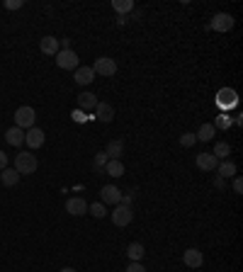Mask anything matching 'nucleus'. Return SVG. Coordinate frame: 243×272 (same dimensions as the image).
<instances>
[{
  "mask_svg": "<svg viewBox=\"0 0 243 272\" xmlns=\"http://www.w3.org/2000/svg\"><path fill=\"white\" fill-rule=\"evenodd\" d=\"M37 156H34V153H17V156H15V170H17V173L20 175H32L34 170H37Z\"/></svg>",
  "mask_w": 243,
  "mask_h": 272,
  "instance_id": "obj_1",
  "label": "nucleus"
},
{
  "mask_svg": "<svg viewBox=\"0 0 243 272\" xmlns=\"http://www.w3.org/2000/svg\"><path fill=\"white\" fill-rule=\"evenodd\" d=\"M34 122H37V112H34V107H29V105L17 107V112H15V127H20V129H32Z\"/></svg>",
  "mask_w": 243,
  "mask_h": 272,
  "instance_id": "obj_2",
  "label": "nucleus"
},
{
  "mask_svg": "<svg viewBox=\"0 0 243 272\" xmlns=\"http://www.w3.org/2000/svg\"><path fill=\"white\" fill-rule=\"evenodd\" d=\"M54 58H56V66L64 68V71H76L78 66H80L78 64V54L73 51V49H61Z\"/></svg>",
  "mask_w": 243,
  "mask_h": 272,
  "instance_id": "obj_3",
  "label": "nucleus"
},
{
  "mask_svg": "<svg viewBox=\"0 0 243 272\" xmlns=\"http://www.w3.org/2000/svg\"><path fill=\"white\" fill-rule=\"evenodd\" d=\"M93 71H95V76L112 78L117 73V64H114V58H110V56H100L98 61L93 64Z\"/></svg>",
  "mask_w": 243,
  "mask_h": 272,
  "instance_id": "obj_4",
  "label": "nucleus"
},
{
  "mask_svg": "<svg viewBox=\"0 0 243 272\" xmlns=\"http://www.w3.org/2000/svg\"><path fill=\"white\" fill-rule=\"evenodd\" d=\"M132 219H134V214H132V207H124V204H117V207L112 209V224L114 226H129L132 224Z\"/></svg>",
  "mask_w": 243,
  "mask_h": 272,
  "instance_id": "obj_5",
  "label": "nucleus"
},
{
  "mask_svg": "<svg viewBox=\"0 0 243 272\" xmlns=\"http://www.w3.org/2000/svg\"><path fill=\"white\" fill-rule=\"evenodd\" d=\"M100 202L107 207V204H119L122 202V190L119 187H114V185H105L102 190H100Z\"/></svg>",
  "mask_w": 243,
  "mask_h": 272,
  "instance_id": "obj_6",
  "label": "nucleus"
},
{
  "mask_svg": "<svg viewBox=\"0 0 243 272\" xmlns=\"http://www.w3.org/2000/svg\"><path fill=\"white\" fill-rule=\"evenodd\" d=\"M233 27V17L229 12H217L214 17H211V29L214 32H229Z\"/></svg>",
  "mask_w": 243,
  "mask_h": 272,
  "instance_id": "obj_7",
  "label": "nucleus"
},
{
  "mask_svg": "<svg viewBox=\"0 0 243 272\" xmlns=\"http://www.w3.org/2000/svg\"><path fill=\"white\" fill-rule=\"evenodd\" d=\"M46 141V134L39 127H32V129H27V134H24V143L29 146V148H42Z\"/></svg>",
  "mask_w": 243,
  "mask_h": 272,
  "instance_id": "obj_8",
  "label": "nucleus"
},
{
  "mask_svg": "<svg viewBox=\"0 0 243 272\" xmlns=\"http://www.w3.org/2000/svg\"><path fill=\"white\" fill-rule=\"evenodd\" d=\"M66 211L71 217H83V214H88V202L83 197H71L66 202Z\"/></svg>",
  "mask_w": 243,
  "mask_h": 272,
  "instance_id": "obj_9",
  "label": "nucleus"
},
{
  "mask_svg": "<svg viewBox=\"0 0 243 272\" xmlns=\"http://www.w3.org/2000/svg\"><path fill=\"white\" fill-rule=\"evenodd\" d=\"M73 80H76L78 85H88L95 80V71H93V66H78L76 71H73Z\"/></svg>",
  "mask_w": 243,
  "mask_h": 272,
  "instance_id": "obj_10",
  "label": "nucleus"
},
{
  "mask_svg": "<svg viewBox=\"0 0 243 272\" xmlns=\"http://www.w3.org/2000/svg\"><path fill=\"white\" fill-rule=\"evenodd\" d=\"M183 262H185L188 267H202L204 255H202V251H197V248H188V251L183 253Z\"/></svg>",
  "mask_w": 243,
  "mask_h": 272,
  "instance_id": "obj_11",
  "label": "nucleus"
},
{
  "mask_svg": "<svg viewBox=\"0 0 243 272\" xmlns=\"http://www.w3.org/2000/svg\"><path fill=\"white\" fill-rule=\"evenodd\" d=\"M39 49H42V54H46V56H56L58 51H61V44H58L56 37H42Z\"/></svg>",
  "mask_w": 243,
  "mask_h": 272,
  "instance_id": "obj_12",
  "label": "nucleus"
},
{
  "mask_svg": "<svg viewBox=\"0 0 243 272\" xmlns=\"http://www.w3.org/2000/svg\"><path fill=\"white\" fill-rule=\"evenodd\" d=\"M217 165H219V161H217L211 153H199V156H197V168H199V170L211 173V170H217Z\"/></svg>",
  "mask_w": 243,
  "mask_h": 272,
  "instance_id": "obj_13",
  "label": "nucleus"
},
{
  "mask_svg": "<svg viewBox=\"0 0 243 272\" xmlns=\"http://www.w3.org/2000/svg\"><path fill=\"white\" fill-rule=\"evenodd\" d=\"M95 117H98L100 122H112L114 119V107H112L110 102H98V107H95Z\"/></svg>",
  "mask_w": 243,
  "mask_h": 272,
  "instance_id": "obj_14",
  "label": "nucleus"
},
{
  "mask_svg": "<svg viewBox=\"0 0 243 272\" xmlns=\"http://www.w3.org/2000/svg\"><path fill=\"white\" fill-rule=\"evenodd\" d=\"M5 141L10 143V146H22L24 143V129H20V127H10V129L5 131Z\"/></svg>",
  "mask_w": 243,
  "mask_h": 272,
  "instance_id": "obj_15",
  "label": "nucleus"
},
{
  "mask_svg": "<svg viewBox=\"0 0 243 272\" xmlns=\"http://www.w3.org/2000/svg\"><path fill=\"white\" fill-rule=\"evenodd\" d=\"M0 183L5 187H15L20 183V173L15 168H5V170H0Z\"/></svg>",
  "mask_w": 243,
  "mask_h": 272,
  "instance_id": "obj_16",
  "label": "nucleus"
},
{
  "mask_svg": "<svg viewBox=\"0 0 243 272\" xmlns=\"http://www.w3.org/2000/svg\"><path fill=\"white\" fill-rule=\"evenodd\" d=\"M211 156H214L219 163H221V161H229V156H231V146H229L226 141H217V143H214V151H211Z\"/></svg>",
  "mask_w": 243,
  "mask_h": 272,
  "instance_id": "obj_17",
  "label": "nucleus"
},
{
  "mask_svg": "<svg viewBox=\"0 0 243 272\" xmlns=\"http://www.w3.org/2000/svg\"><path fill=\"white\" fill-rule=\"evenodd\" d=\"M78 107L93 112V109L98 107V98H95L93 93H80V95H78Z\"/></svg>",
  "mask_w": 243,
  "mask_h": 272,
  "instance_id": "obj_18",
  "label": "nucleus"
},
{
  "mask_svg": "<svg viewBox=\"0 0 243 272\" xmlns=\"http://www.w3.org/2000/svg\"><path fill=\"white\" fill-rule=\"evenodd\" d=\"M105 153H107V158H110V161H119V156L124 153V141H119V139L110 141L107 143V148H105Z\"/></svg>",
  "mask_w": 243,
  "mask_h": 272,
  "instance_id": "obj_19",
  "label": "nucleus"
},
{
  "mask_svg": "<svg viewBox=\"0 0 243 272\" xmlns=\"http://www.w3.org/2000/svg\"><path fill=\"white\" fill-rule=\"evenodd\" d=\"M127 255H129V262H141V258L146 255V251H144V246H141V243H129Z\"/></svg>",
  "mask_w": 243,
  "mask_h": 272,
  "instance_id": "obj_20",
  "label": "nucleus"
},
{
  "mask_svg": "<svg viewBox=\"0 0 243 272\" xmlns=\"http://www.w3.org/2000/svg\"><path fill=\"white\" fill-rule=\"evenodd\" d=\"M214 134H217L214 124L207 122V124H202V127H199V131L195 134V136H197V141H211V139H214Z\"/></svg>",
  "mask_w": 243,
  "mask_h": 272,
  "instance_id": "obj_21",
  "label": "nucleus"
},
{
  "mask_svg": "<svg viewBox=\"0 0 243 272\" xmlns=\"http://www.w3.org/2000/svg\"><path fill=\"white\" fill-rule=\"evenodd\" d=\"M107 175H112V177H122L124 175V163L122 161H107V165L102 168Z\"/></svg>",
  "mask_w": 243,
  "mask_h": 272,
  "instance_id": "obj_22",
  "label": "nucleus"
},
{
  "mask_svg": "<svg viewBox=\"0 0 243 272\" xmlns=\"http://www.w3.org/2000/svg\"><path fill=\"white\" fill-rule=\"evenodd\" d=\"M217 170H219L221 180H224V177H233V175H236V163H233V161H221V163L217 165Z\"/></svg>",
  "mask_w": 243,
  "mask_h": 272,
  "instance_id": "obj_23",
  "label": "nucleus"
},
{
  "mask_svg": "<svg viewBox=\"0 0 243 272\" xmlns=\"http://www.w3.org/2000/svg\"><path fill=\"white\" fill-rule=\"evenodd\" d=\"M217 102H219L221 107H226V105H229V107H233V105H236V93L224 87V90H219V100H217Z\"/></svg>",
  "mask_w": 243,
  "mask_h": 272,
  "instance_id": "obj_24",
  "label": "nucleus"
},
{
  "mask_svg": "<svg viewBox=\"0 0 243 272\" xmlns=\"http://www.w3.org/2000/svg\"><path fill=\"white\" fill-rule=\"evenodd\" d=\"M112 8L119 12V15H124V12H132L134 10V3H132V0H112Z\"/></svg>",
  "mask_w": 243,
  "mask_h": 272,
  "instance_id": "obj_25",
  "label": "nucleus"
},
{
  "mask_svg": "<svg viewBox=\"0 0 243 272\" xmlns=\"http://www.w3.org/2000/svg\"><path fill=\"white\" fill-rule=\"evenodd\" d=\"M88 211L95 219H105V217H107V209H105V204H102V202H93V204L88 207Z\"/></svg>",
  "mask_w": 243,
  "mask_h": 272,
  "instance_id": "obj_26",
  "label": "nucleus"
},
{
  "mask_svg": "<svg viewBox=\"0 0 243 272\" xmlns=\"http://www.w3.org/2000/svg\"><path fill=\"white\" fill-rule=\"evenodd\" d=\"M231 124H233V119L229 117V114H219L217 122H214V129H229Z\"/></svg>",
  "mask_w": 243,
  "mask_h": 272,
  "instance_id": "obj_27",
  "label": "nucleus"
},
{
  "mask_svg": "<svg viewBox=\"0 0 243 272\" xmlns=\"http://www.w3.org/2000/svg\"><path fill=\"white\" fill-rule=\"evenodd\" d=\"M195 143H197V136H195V134H190V131L180 136V146H185V148H192Z\"/></svg>",
  "mask_w": 243,
  "mask_h": 272,
  "instance_id": "obj_28",
  "label": "nucleus"
},
{
  "mask_svg": "<svg viewBox=\"0 0 243 272\" xmlns=\"http://www.w3.org/2000/svg\"><path fill=\"white\" fill-rule=\"evenodd\" d=\"M107 161H110V158H107V153H105V151L98 153V156H95V170H98V173H102V168L107 165Z\"/></svg>",
  "mask_w": 243,
  "mask_h": 272,
  "instance_id": "obj_29",
  "label": "nucleus"
},
{
  "mask_svg": "<svg viewBox=\"0 0 243 272\" xmlns=\"http://www.w3.org/2000/svg\"><path fill=\"white\" fill-rule=\"evenodd\" d=\"M22 5H24L22 0H8V3H5V8H8V10H20Z\"/></svg>",
  "mask_w": 243,
  "mask_h": 272,
  "instance_id": "obj_30",
  "label": "nucleus"
},
{
  "mask_svg": "<svg viewBox=\"0 0 243 272\" xmlns=\"http://www.w3.org/2000/svg\"><path fill=\"white\" fill-rule=\"evenodd\" d=\"M127 272H146V267L141 265V262H129V267H127Z\"/></svg>",
  "mask_w": 243,
  "mask_h": 272,
  "instance_id": "obj_31",
  "label": "nucleus"
},
{
  "mask_svg": "<svg viewBox=\"0 0 243 272\" xmlns=\"http://www.w3.org/2000/svg\"><path fill=\"white\" fill-rule=\"evenodd\" d=\"M233 192H236V195H241L243 192V180L241 177H233Z\"/></svg>",
  "mask_w": 243,
  "mask_h": 272,
  "instance_id": "obj_32",
  "label": "nucleus"
},
{
  "mask_svg": "<svg viewBox=\"0 0 243 272\" xmlns=\"http://www.w3.org/2000/svg\"><path fill=\"white\" fill-rule=\"evenodd\" d=\"M8 168V156H5V151H0V170H5Z\"/></svg>",
  "mask_w": 243,
  "mask_h": 272,
  "instance_id": "obj_33",
  "label": "nucleus"
},
{
  "mask_svg": "<svg viewBox=\"0 0 243 272\" xmlns=\"http://www.w3.org/2000/svg\"><path fill=\"white\" fill-rule=\"evenodd\" d=\"M58 272H76L73 267H64V270H58Z\"/></svg>",
  "mask_w": 243,
  "mask_h": 272,
  "instance_id": "obj_34",
  "label": "nucleus"
}]
</instances>
